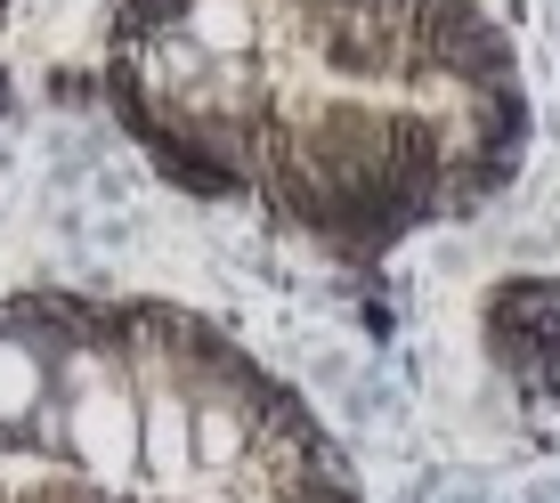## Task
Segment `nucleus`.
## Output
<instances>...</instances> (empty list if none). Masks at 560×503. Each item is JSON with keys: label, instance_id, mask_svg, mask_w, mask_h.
<instances>
[{"label": "nucleus", "instance_id": "nucleus-1", "mask_svg": "<svg viewBox=\"0 0 560 503\" xmlns=\"http://www.w3.org/2000/svg\"><path fill=\"white\" fill-rule=\"evenodd\" d=\"M106 106L179 196L341 268L488 211L536 130L479 0H114Z\"/></svg>", "mask_w": 560, "mask_h": 503}, {"label": "nucleus", "instance_id": "nucleus-2", "mask_svg": "<svg viewBox=\"0 0 560 503\" xmlns=\"http://www.w3.org/2000/svg\"><path fill=\"white\" fill-rule=\"evenodd\" d=\"M0 503H365L341 438L228 325L147 293L0 301Z\"/></svg>", "mask_w": 560, "mask_h": 503}]
</instances>
